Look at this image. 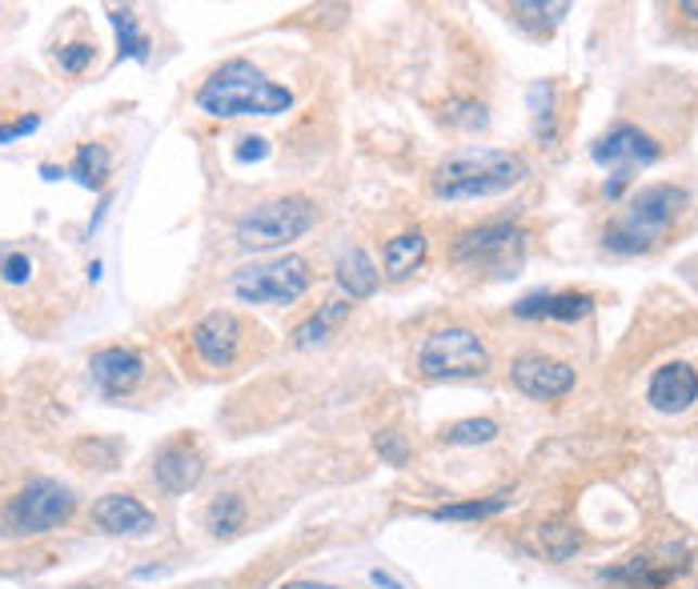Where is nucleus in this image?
<instances>
[{
    "label": "nucleus",
    "instance_id": "obj_22",
    "mask_svg": "<svg viewBox=\"0 0 698 589\" xmlns=\"http://www.w3.org/2000/svg\"><path fill=\"white\" fill-rule=\"evenodd\" d=\"M510 505V494H494V498H478V501H454V505H437L430 517L434 522H482V517H494Z\"/></svg>",
    "mask_w": 698,
    "mask_h": 589
},
{
    "label": "nucleus",
    "instance_id": "obj_32",
    "mask_svg": "<svg viewBox=\"0 0 698 589\" xmlns=\"http://www.w3.org/2000/svg\"><path fill=\"white\" fill-rule=\"evenodd\" d=\"M37 125H40L37 113H25V117H16V120H9V125H0V144H9V141H16V137H25V132H33Z\"/></svg>",
    "mask_w": 698,
    "mask_h": 589
},
{
    "label": "nucleus",
    "instance_id": "obj_24",
    "mask_svg": "<svg viewBox=\"0 0 698 589\" xmlns=\"http://www.w3.org/2000/svg\"><path fill=\"white\" fill-rule=\"evenodd\" d=\"M73 177H77L80 184H89V189H101L109 177V153L105 144H80V153L73 157Z\"/></svg>",
    "mask_w": 698,
    "mask_h": 589
},
{
    "label": "nucleus",
    "instance_id": "obj_36",
    "mask_svg": "<svg viewBox=\"0 0 698 589\" xmlns=\"http://www.w3.org/2000/svg\"><path fill=\"white\" fill-rule=\"evenodd\" d=\"M285 589H338V586H317V581H290Z\"/></svg>",
    "mask_w": 698,
    "mask_h": 589
},
{
    "label": "nucleus",
    "instance_id": "obj_23",
    "mask_svg": "<svg viewBox=\"0 0 698 589\" xmlns=\"http://www.w3.org/2000/svg\"><path fill=\"white\" fill-rule=\"evenodd\" d=\"M538 550L546 553L550 562H567V558H574V550H579V534H574V525H567V522L538 525Z\"/></svg>",
    "mask_w": 698,
    "mask_h": 589
},
{
    "label": "nucleus",
    "instance_id": "obj_27",
    "mask_svg": "<svg viewBox=\"0 0 698 589\" xmlns=\"http://www.w3.org/2000/svg\"><path fill=\"white\" fill-rule=\"evenodd\" d=\"M530 108H534V132L538 141L554 144V85L550 80H538L530 89Z\"/></svg>",
    "mask_w": 698,
    "mask_h": 589
},
{
    "label": "nucleus",
    "instance_id": "obj_28",
    "mask_svg": "<svg viewBox=\"0 0 698 589\" xmlns=\"http://www.w3.org/2000/svg\"><path fill=\"white\" fill-rule=\"evenodd\" d=\"M109 21H113V28H117V44H120L117 56H120V61H125V56H137V61H141V56H145V49H149V40L137 33V16L113 9V13H109Z\"/></svg>",
    "mask_w": 698,
    "mask_h": 589
},
{
    "label": "nucleus",
    "instance_id": "obj_19",
    "mask_svg": "<svg viewBox=\"0 0 698 589\" xmlns=\"http://www.w3.org/2000/svg\"><path fill=\"white\" fill-rule=\"evenodd\" d=\"M345 313H350V302H342V297L326 302L314 317H309V321H302V325L293 329V345H297V349H309V345H317V341H326L333 329L345 321Z\"/></svg>",
    "mask_w": 698,
    "mask_h": 589
},
{
    "label": "nucleus",
    "instance_id": "obj_4",
    "mask_svg": "<svg viewBox=\"0 0 698 589\" xmlns=\"http://www.w3.org/2000/svg\"><path fill=\"white\" fill-rule=\"evenodd\" d=\"M77 510V494L68 485L53 482V477H33L21 485L13 498L0 510V534L9 537H40L53 534L73 517Z\"/></svg>",
    "mask_w": 698,
    "mask_h": 589
},
{
    "label": "nucleus",
    "instance_id": "obj_9",
    "mask_svg": "<svg viewBox=\"0 0 698 589\" xmlns=\"http://www.w3.org/2000/svg\"><path fill=\"white\" fill-rule=\"evenodd\" d=\"M591 157L598 161V165L614 169V177H626V181H631V169L655 165V161L662 157V144L655 141L650 132L638 129V125H631V120H619L614 129H607L591 144Z\"/></svg>",
    "mask_w": 698,
    "mask_h": 589
},
{
    "label": "nucleus",
    "instance_id": "obj_18",
    "mask_svg": "<svg viewBox=\"0 0 698 589\" xmlns=\"http://www.w3.org/2000/svg\"><path fill=\"white\" fill-rule=\"evenodd\" d=\"M378 265L369 261L361 249H350L338 261V285L345 289V297L350 302H361V297H373V289H378Z\"/></svg>",
    "mask_w": 698,
    "mask_h": 589
},
{
    "label": "nucleus",
    "instance_id": "obj_35",
    "mask_svg": "<svg viewBox=\"0 0 698 589\" xmlns=\"http://www.w3.org/2000/svg\"><path fill=\"white\" fill-rule=\"evenodd\" d=\"M369 577H373V586H385V589H402V581H394V577H390V574H382V569H373V574H369Z\"/></svg>",
    "mask_w": 698,
    "mask_h": 589
},
{
    "label": "nucleus",
    "instance_id": "obj_12",
    "mask_svg": "<svg viewBox=\"0 0 698 589\" xmlns=\"http://www.w3.org/2000/svg\"><path fill=\"white\" fill-rule=\"evenodd\" d=\"M92 385L105 393V397H129L141 377H145V361L137 349H125V345H109V349H97L89 361Z\"/></svg>",
    "mask_w": 698,
    "mask_h": 589
},
{
    "label": "nucleus",
    "instance_id": "obj_37",
    "mask_svg": "<svg viewBox=\"0 0 698 589\" xmlns=\"http://www.w3.org/2000/svg\"><path fill=\"white\" fill-rule=\"evenodd\" d=\"M0 269H4V253H0Z\"/></svg>",
    "mask_w": 698,
    "mask_h": 589
},
{
    "label": "nucleus",
    "instance_id": "obj_5",
    "mask_svg": "<svg viewBox=\"0 0 698 589\" xmlns=\"http://www.w3.org/2000/svg\"><path fill=\"white\" fill-rule=\"evenodd\" d=\"M526 253V233L510 221H494V225H478L454 241V265L461 269H474V273H494V277H510L522 265Z\"/></svg>",
    "mask_w": 698,
    "mask_h": 589
},
{
    "label": "nucleus",
    "instance_id": "obj_31",
    "mask_svg": "<svg viewBox=\"0 0 698 589\" xmlns=\"http://www.w3.org/2000/svg\"><path fill=\"white\" fill-rule=\"evenodd\" d=\"M378 453H382L390 465H406V461H409V449H406V441H402L397 433H382V437H378Z\"/></svg>",
    "mask_w": 698,
    "mask_h": 589
},
{
    "label": "nucleus",
    "instance_id": "obj_1",
    "mask_svg": "<svg viewBox=\"0 0 698 589\" xmlns=\"http://www.w3.org/2000/svg\"><path fill=\"white\" fill-rule=\"evenodd\" d=\"M290 105L293 92L250 61H225L198 89V108H205L210 117H277Z\"/></svg>",
    "mask_w": 698,
    "mask_h": 589
},
{
    "label": "nucleus",
    "instance_id": "obj_6",
    "mask_svg": "<svg viewBox=\"0 0 698 589\" xmlns=\"http://www.w3.org/2000/svg\"><path fill=\"white\" fill-rule=\"evenodd\" d=\"M314 229V205L305 196H277L250 209L238 221V245L245 249H277Z\"/></svg>",
    "mask_w": 698,
    "mask_h": 589
},
{
    "label": "nucleus",
    "instance_id": "obj_11",
    "mask_svg": "<svg viewBox=\"0 0 698 589\" xmlns=\"http://www.w3.org/2000/svg\"><path fill=\"white\" fill-rule=\"evenodd\" d=\"M510 377H515V385L526 397H534V401H558V397H567L570 389H574V366H567V361H554V357L546 354H522L510 366Z\"/></svg>",
    "mask_w": 698,
    "mask_h": 589
},
{
    "label": "nucleus",
    "instance_id": "obj_14",
    "mask_svg": "<svg viewBox=\"0 0 698 589\" xmlns=\"http://www.w3.org/2000/svg\"><path fill=\"white\" fill-rule=\"evenodd\" d=\"M92 522L97 529H105L113 537H141L157 529V517L145 510V501L132 494H105L92 505Z\"/></svg>",
    "mask_w": 698,
    "mask_h": 589
},
{
    "label": "nucleus",
    "instance_id": "obj_30",
    "mask_svg": "<svg viewBox=\"0 0 698 589\" xmlns=\"http://www.w3.org/2000/svg\"><path fill=\"white\" fill-rule=\"evenodd\" d=\"M0 277H4L9 285H25L28 277H33L28 253H4V269H0Z\"/></svg>",
    "mask_w": 698,
    "mask_h": 589
},
{
    "label": "nucleus",
    "instance_id": "obj_21",
    "mask_svg": "<svg viewBox=\"0 0 698 589\" xmlns=\"http://www.w3.org/2000/svg\"><path fill=\"white\" fill-rule=\"evenodd\" d=\"M205 525L217 537H233L245 525V498L241 494H217L205 510Z\"/></svg>",
    "mask_w": 698,
    "mask_h": 589
},
{
    "label": "nucleus",
    "instance_id": "obj_13",
    "mask_svg": "<svg viewBox=\"0 0 698 589\" xmlns=\"http://www.w3.org/2000/svg\"><path fill=\"white\" fill-rule=\"evenodd\" d=\"M201 473H205V458H201V449L189 437H177L169 446H161L157 458H153V482L165 494H173V498L189 494L201 482Z\"/></svg>",
    "mask_w": 698,
    "mask_h": 589
},
{
    "label": "nucleus",
    "instance_id": "obj_29",
    "mask_svg": "<svg viewBox=\"0 0 698 589\" xmlns=\"http://www.w3.org/2000/svg\"><path fill=\"white\" fill-rule=\"evenodd\" d=\"M92 56H97V49H92L89 40H73V44H61V49H56V65H61V73L77 77V73H85V68L92 65Z\"/></svg>",
    "mask_w": 698,
    "mask_h": 589
},
{
    "label": "nucleus",
    "instance_id": "obj_8",
    "mask_svg": "<svg viewBox=\"0 0 698 589\" xmlns=\"http://www.w3.org/2000/svg\"><path fill=\"white\" fill-rule=\"evenodd\" d=\"M314 273L305 257H277L269 265H253L233 277V293L245 305H293L309 289Z\"/></svg>",
    "mask_w": 698,
    "mask_h": 589
},
{
    "label": "nucleus",
    "instance_id": "obj_33",
    "mask_svg": "<svg viewBox=\"0 0 698 589\" xmlns=\"http://www.w3.org/2000/svg\"><path fill=\"white\" fill-rule=\"evenodd\" d=\"M241 144H245V149L238 153L241 161H250V157H253V161H262V157H265V141H262V137H253V141H241Z\"/></svg>",
    "mask_w": 698,
    "mask_h": 589
},
{
    "label": "nucleus",
    "instance_id": "obj_38",
    "mask_svg": "<svg viewBox=\"0 0 698 589\" xmlns=\"http://www.w3.org/2000/svg\"><path fill=\"white\" fill-rule=\"evenodd\" d=\"M80 589H92V586H80Z\"/></svg>",
    "mask_w": 698,
    "mask_h": 589
},
{
    "label": "nucleus",
    "instance_id": "obj_34",
    "mask_svg": "<svg viewBox=\"0 0 698 589\" xmlns=\"http://www.w3.org/2000/svg\"><path fill=\"white\" fill-rule=\"evenodd\" d=\"M674 13H678V21L683 25H698V4L690 0V4H674Z\"/></svg>",
    "mask_w": 698,
    "mask_h": 589
},
{
    "label": "nucleus",
    "instance_id": "obj_26",
    "mask_svg": "<svg viewBox=\"0 0 698 589\" xmlns=\"http://www.w3.org/2000/svg\"><path fill=\"white\" fill-rule=\"evenodd\" d=\"M510 13L522 21V25H530V28H550V25H558L562 16L570 13V4L567 0H554V4H542V0H522V4H510Z\"/></svg>",
    "mask_w": 698,
    "mask_h": 589
},
{
    "label": "nucleus",
    "instance_id": "obj_10",
    "mask_svg": "<svg viewBox=\"0 0 698 589\" xmlns=\"http://www.w3.org/2000/svg\"><path fill=\"white\" fill-rule=\"evenodd\" d=\"M189 345H193V354L210 369H229L238 361L241 345H245V325H241L238 313L213 309V313H205L198 325L189 329Z\"/></svg>",
    "mask_w": 698,
    "mask_h": 589
},
{
    "label": "nucleus",
    "instance_id": "obj_20",
    "mask_svg": "<svg viewBox=\"0 0 698 589\" xmlns=\"http://www.w3.org/2000/svg\"><path fill=\"white\" fill-rule=\"evenodd\" d=\"M607 577L626 589H667L674 581L671 569H667V565H655L650 558H631V562L619 565V569H607Z\"/></svg>",
    "mask_w": 698,
    "mask_h": 589
},
{
    "label": "nucleus",
    "instance_id": "obj_2",
    "mask_svg": "<svg viewBox=\"0 0 698 589\" xmlns=\"http://www.w3.org/2000/svg\"><path fill=\"white\" fill-rule=\"evenodd\" d=\"M530 177V165L510 149H461L442 161L434 172L437 201H474V196L506 193Z\"/></svg>",
    "mask_w": 698,
    "mask_h": 589
},
{
    "label": "nucleus",
    "instance_id": "obj_25",
    "mask_svg": "<svg viewBox=\"0 0 698 589\" xmlns=\"http://www.w3.org/2000/svg\"><path fill=\"white\" fill-rule=\"evenodd\" d=\"M498 437V421L490 418H470V421H454L449 430H442L446 446H486Z\"/></svg>",
    "mask_w": 698,
    "mask_h": 589
},
{
    "label": "nucleus",
    "instance_id": "obj_16",
    "mask_svg": "<svg viewBox=\"0 0 698 589\" xmlns=\"http://www.w3.org/2000/svg\"><path fill=\"white\" fill-rule=\"evenodd\" d=\"M594 309L591 293H530L515 305L518 317H546V321H579Z\"/></svg>",
    "mask_w": 698,
    "mask_h": 589
},
{
    "label": "nucleus",
    "instance_id": "obj_15",
    "mask_svg": "<svg viewBox=\"0 0 698 589\" xmlns=\"http://www.w3.org/2000/svg\"><path fill=\"white\" fill-rule=\"evenodd\" d=\"M650 406L662 409V413H683L686 406H695L698 401V369L686 366V361H671V366H662L655 377H650Z\"/></svg>",
    "mask_w": 698,
    "mask_h": 589
},
{
    "label": "nucleus",
    "instance_id": "obj_7",
    "mask_svg": "<svg viewBox=\"0 0 698 589\" xmlns=\"http://www.w3.org/2000/svg\"><path fill=\"white\" fill-rule=\"evenodd\" d=\"M490 354L474 329H437L418 345V373L422 377H478L486 373Z\"/></svg>",
    "mask_w": 698,
    "mask_h": 589
},
{
    "label": "nucleus",
    "instance_id": "obj_17",
    "mask_svg": "<svg viewBox=\"0 0 698 589\" xmlns=\"http://www.w3.org/2000/svg\"><path fill=\"white\" fill-rule=\"evenodd\" d=\"M426 261V233H418V229H409V233H397L385 241L382 249V269L390 281H402V277H409L418 265Z\"/></svg>",
    "mask_w": 698,
    "mask_h": 589
},
{
    "label": "nucleus",
    "instance_id": "obj_3",
    "mask_svg": "<svg viewBox=\"0 0 698 589\" xmlns=\"http://www.w3.org/2000/svg\"><path fill=\"white\" fill-rule=\"evenodd\" d=\"M686 209V193L678 184H646L631 196V205L622 209V217L607 225L602 233V249L634 257V253L655 249L662 236L671 233L674 217Z\"/></svg>",
    "mask_w": 698,
    "mask_h": 589
}]
</instances>
